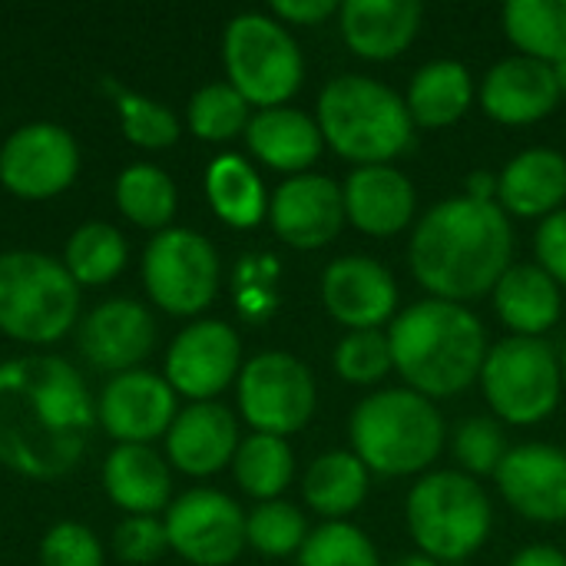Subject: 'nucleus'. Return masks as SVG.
Masks as SVG:
<instances>
[{
    "label": "nucleus",
    "mask_w": 566,
    "mask_h": 566,
    "mask_svg": "<svg viewBox=\"0 0 566 566\" xmlns=\"http://www.w3.org/2000/svg\"><path fill=\"white\" fill-rule=\"evenodd\" d=\"M96 398L60 355L0 361V464L30 481H60L86 454Z\"/></svg>",
    "instance_id": "obj_1"
},
{
    "label": "nucleus",
    "mask_w": 566,
    "mask_h": 566,
    "mask_svg": "<svg viewBox=\"0 0 566 566\" xmlns=\"http://www.w3.org/2000/svg\"><path fill=\"white\" fill-rule=\"evenodd\" d=\"M408 262L431 298L458 305L484 298L514 265L511 219L497 202L444 199L418 219Z\"/></svg>",
    "instance_id": "obj_2"
},
{
    "label": "nucleus",
    "mask_w": 566,
    "mask_h": 566,
    "mask_svg": "<svg viewBox=\"0 0 566 566\" xmlns=\"http://www.w3.org/2000/svg\"><path fill=\"white\" fill-rule=\"evenodd\" d=\"M385 335L405 388L431 401L454 398L481 378L488 332L468 305L441 298L415 302L391 318Z\"/></svg>",
    "instance_id": "obj_3"
},
{
    "label": "nucleus",
    "mask_w": 566,
    "mask_h": 566,
    "mask_svg": "<svg viewBox=\"0 0 566 566\" xmlns=\"http://www.w3.org/2000/svg\"><path fill=\"white\" fill-rule=\"evenodd\" d=\"M315 123L325 146L355 166H391L415 133L405 96L361 73H342L325 83Z\"/></svg>",
    "instance_id": "obj_4"
},
{
    "label": "nucleus",
    "mask_w": 566,
    "mask_h": 566,
    "mask_svg": "<svg viewBox=\"0 0 566 566\" xmlns=\"http://www.w3.org/2000/svg\"><path fill=\"white\" fill-rule=\"evenodd\" d=\"M352 451L381 478L424 474L444 448V418L411 388H385L358 401L348 421Z\"/></svg>",
    "instance_id": "obj_5"
},
{
    "label": "nucleus",
    "mask_w": 566,
    "mask_h": 566,
    "mask_svg": "<svg viewBox=\"0 0 566 566\" xmlns=\"http://www.w3.org/2000/svg\"><path fill=\"white\" fill-rule=\"evenodd\" d=\"M80 285L63 259L43 252H0V335L23 345H53L76 328Z\"/></svg>",
    "instance_id": "obj_6"
},
{
    "label": "nucleus",
    "mask_w": 566,
    "mask_h": 566,
    "mask_svg": "<svg viewBox=\"0 0 566 566\" xmlns=\"http://www.w3.org/2000/svg\"><path fill=\"white\" fill-rule=\"evenodd\" d=\"M408 531L434 564H458L484 547L494 511L484 488L458 471L424 474L408 494Z\"/></svg>",
    "instance_id": "obj_7"
},
{
    "label": "nucleus",
    "mask_w": 566,
    "mask_h": 566,
    "mask_svg": "<svg viewBox=\"0 0 566 566\" xmlns=\"http://www.w3.org/2000/svg\"><path fill=\"white\" fill-rule=\"evenodd\" d=\"M222 63L229 86L259 109L285 106L305 80L302 50L272 13L232 17L222 33Z\"/></svg>",
    "instance_id": "obj_8"
},
{
    "label": "nucleus",
    "mask_w": 566,
    "mask_h": 566,
    "mask_svg": "<svg viewBox=\"0 0 566 566\" xmlns=\"http://www.w3.org/2000/svg\"><path fill=\"white\" fill-rule=\"evenodd\" d=\"M481 388L497 421L541 424L551 418L564 395L560 355L544 338H504L488 348Z\"/></svg>",
    "instance_id": "obj_9"
},
{
    "label": "nucleus",
    "mask_w": 566,
    "mask_h": 566,
    "mask_svg": "<svg viewBox=\"0 0 566 566\" xmlns=\"http://www.w3.org/2000/svg\"><path fill=\"white\" fill-rule=\"evenodd\" d=\"M219 279V252L196 229L169 226L156 232L143 252V289L149 302L166 315H202L216 302Z\"/></svg>",
    "instance_id": "obj_10"
},
{
    "label": "nucleus",
    "mask_w": 566,
    "mask_h": 566,
    "mask_svg": "<svg viewBox=\"0 0 566 566\" xmlns=\"http://www.w3.org/2000/svg\"><path fill=\"white\" fill-rule=\"evenodd\" d=\"M235 398L252 434L289 438L312 421L318 391L305 361L289 352H262L242 365Z\"/></svg>",
    "instance_id": "obj_11"
},
{
    "label": "nucleus",
    "mask_w": 566,
    "mask_h": 566,
    "mask_svg": "<svg viewBox=\"0 0 566 566\" xmlns=\"http://www.w3.org/2000/svg\"><path fill=\"white\" fill-rule=\"evenodd\" d=\"M163 524L169 551L192 566H229L245 551V514L216 488H192L179 494L166 507Z\"/></svg>",
    "instance_id": "obj_12"
},
{
    "label": "nucleus",
    "mask_w": 566,
    "mask_h": 566,
    "mask_svg": "<svg viewBox=\"0 0 566 566\" xmlns=\"http://www.w3.org/2000/svg\"><path fill=\"white\" fill-rule=\"evenodd\" d=\"M76 172L80 146L60 123H27L0 146V186L17 199H53L73 186Z\"/></svg>",
    "instance_id": "obj_13"
},
{
    "label": "nucleus",
    "mask_w": 566,
    "mask_h": 566,
    "mask_svg": "<svg viewBox=\"0 0 566 566\" xmlns=\"http://www.w3.org/2000/svg\"><path fill=\"white\" fill-rule=\"evenodd\" d=\"M163 378L189 405L216 401L242 371V342L232 325L219 318H196L166 348Z\"/></svg>",
    "instance_id": "obj_14"
},
{
    "label": "nucleus",
    "mask_w": 566,
    "mask_h": 566,
    "mask_svg": "<svg viewBox=\"0 0 566 566\" xmlns=\"http://www.w3.org/2000/svg\"><path fill=\"white\" fill-rule=\"evenodd\" d=\"M176 391L163 375L153 371H123L103 385L96 398V421L116 444H153L166 438L179 408Z\"/></svg>",
    "instance_id": "obj_15"
},
{
    "label": "nucleus",
    "mask_w": 566,
    "mask_h": 566,
    "mask_svg": "<svg viewBox=\"0 0 566 566\" xmlns=\"http://www.w3.org/2000/svg\"><path fill=\"white\" fill-rule=\"evenodd\" d=\"M269 222L275 235L292 249H325L348 222L342 186L322 172L289 176L269 199Z\"/></svg>",
    "instance_id": "obj_16"
},
{
    "label": "nucleus",
    "mask_w": 566,
    "mask_h": 566,
    "mask_svg": "<svg viewBox=\"0 0 566 566\" xmlns=\"http://www.w3.org/2000/svg\"><path fill=\"white\" fill-rule=\"evenodd\" d=\"M76 345L96 371H136L156 345V318L133 298H106L80 318Z\"/></svg>",
    "instance_id": "obj_17"
},
{
    "label": "nucleus",
    "mask_w": 566,
    "mask_h": 566,
    "mask_svg": "<svg viewBox=\"0 0 566 566\" xmlns=\"http://www.w3.org/2000/svg\"><path fill=\"white\" fill-rule=\"evenodd\" d=\"M322 302L348 332H381L398 315V285L378 259L342 255L322 275Z\"/></svg>",
    "instance_id": "obj_18"
},
{
    "label": "nucleus",
    "mask_w": 566,
    "mask_h": 566,
    "mask_svg": "<svg viewBox=\"0 0 566 566\" xmlns=\"http://www.w3.org/2000/svg\"><path fill=\"white\" fill-rule=\"evenodd\" d=\"M501 497L511 511L537 524L566 521V451L554 444L511 448L494 474Z\"/></svg>",
    "instance_id": "obj_19"
},
{
    "label": "nucleus",
    "mask_w": 566,
    "mask_h": 566,
    "mask_svg": "<svg viewBox=\"0 0 566 566\" xmlns=\"http://www.w3.org/2000/svg\"><path fill=\"white\" fill-rule=\"evenodd\" d=\"M560 86L551 63L531 56H507L494 63L481 83V106L494 123L531 126L551 116L560 103Z\"/></svg>",
    "instance_id": "obj_20"
},
{
    "label": "nucleus",
    "mask_w": 566,
    "mask_h": 566,
    "mask_svg": "<svg viewBox=\"0 0 566 566\" xmlns=\"http://www.w3.org/2000/svg\"><path fill=\"white\" fill-rule=\"evenodd\" d=\"M235 451H239V424L235 415L219 401L186 405L166 434L169 464L189 478L219 474L226 464H232Z\"/></svg>",
    "instance_id": "obj_21"
},
{
    "label": "nucleus",
    "mask_w": 566,
    "mask_h": 566,
    "mask_svg": "<svg viewBox=\"0 0 566 566\" xmlns=\"http://www.w3.org/2000/svg\"><path fill=\"white\" fill-rule=\"evenodd\" d=\"M345 219L375 239H391L415 222V186L398 166H355L342 182Z\"/></svg>",
    "instance_id": "obj_22"
},
{
    "label": "nucleus",
    "mask_w": 566,
    "mask_h": 566,
    "mask_svg": "<svg viewBox=\"0 0 566 566\" xmlns=\"http://www.w3.org/2000/svg\"><path fill=\"white\" fill-rule=\"evenodd\" d=\"M424 7L418 0H345L338 27L348 50L361 60H398L421 30Z\"/></svg>",
    "instance_id": "obj_23"
},
{
    "label": "nucleus",
    "mask_w": 566,
    "mask_h": 566,
    "mask_svg": "<svg viewBox=\"0 0 566 566\" xmlns=\"http://www.w3.org/2000/svg\"><path fill=\"white\" fill-rule=\"evenodd\" d=\"M103 491L126 517H156L172 504L169 461L153 444H116L103 461Z\"/></svg>",
    "instance_id": "obj_24"
},
{
    "label": "nucleus",
    "mask_w": 566,
    "mask_h": 566,
    "mask_svg": "<svg viewBox=\"0 0 566 566\" xmlns=\"http://www.w3.org/2000/svg\"><path fill=\"white\" fill-rule=\"evenodd\" d=\"M566 202V156L551 146L517 153L497 176V206L517 219H547Z\"/></svg>",
    "instance_id": "obj_25"
},
{
    "label": "nucleus",
    "mask_w": 566,
    "mask_h": 566,
    "mask_svg": "<svg viewBox=\"0 0 566 566\" xmlns=\"http://www.w3.org/2000/svg\"><path fill=\"white\" fill-rule=\"evenodd\" d=\"M245 143H249V153L262 166L275 172H289V176L308 172L322 159V149H325L315 116L295 106L259 109L245 126Z\"/></svg>",
    "instance_id": "obj_26"
},
{
    "label": "nucleus",
    "mask_w": 566,
    "mask_h": 566,
    "mask_svg": "<svg viewBox=\"0 0 566 566\" xmlns=\"http://www.w3.org/2000/svg\"><path fill=\"white\" fill-rule=\"evenodd\" d=\"M497 318L514 332V338H544L564 312L560 285L534 262L511 265L491 292Z\"/></svg>",
    "instance_id": "obj_27"
},
{
    "label": "nucleus",
    "mask_w": 566,
    "mask_h": 566,
    "mask_svg": "<svg viewBox=\"0 0 566 566\" xmlns=\"http://www.w3.org/2000/svg\"><path fill=\"white\" fill-rule=\"evenodd\" d=\"M405 103L415 126L424 129L454 126L474 103L471 70L458 60H431L411 76Z\"/></svg>",
    "instance_id": "obj_28"
},
{
    "label": "nucleus",
    "mask_w": 566,
    "mask_h": 566,
    "mask_svg": "<svg viewBox=\"0 0 566 566\" xmlns=\"http://www.w3.org/2000/svg\"><path fill=\"white\" fill-rule=\"evenodd\" d=\"M206 199L232 229H255L269 219V196L255 166L239 153H222L206 169Z\"/></svg>",
    "instance_id": "obj_29"
},
{
    "label": "nucleus",
    "mask_w": 566,
    "mask_h": 566,
    "mask_svg": "<svg viewBox=\"0 0 566 566\" xmlns=\"http://www.w3.org/2000/svg\"><path fill=\"white\" fill-rule=\"evenodd\" d=\"M368 468L355 451H328L315 458L302 478L305 504L325 521H345L368 497Z\"/></svg>",
    "instance_id": "obj_30"
},
{
    "label": "nucleus",
    "mask_w": 566,
    "mask_h": 566,
    "mask_svg": "<svg viewBox=\"0 0 566 566\" xmlns=\"http://www.w3.org/2000/svg\"><path fill=\"white\" fill-rule=\"evenodd\" d=\"M501 27L521 56L551 66L566 56V0H507Z\"/></svg>",
    "instance_id": "obj_31"
},
{
    "label": "nucleus",
    "mask_w": 566,
    "mask_h": 566,
    "mask_svg": "<svg viewBox=\"0 0 566 566\" xmlns=\"http://www.w3.org/2000/svg\"><path fill=\"white\" fill-rule=\"evenodd\" d=\"M176 206H179V192H176V182L166 169L149 166V163H136V166H126L119 172L116 209L133 226L149 229V232H163V229H169Z\"/></svg>",
    "instance_id": "obj_32"
},
{
    "label": "nucleus",
    "mask_w": 566,
    "mask_h": 566,
    "mask_svg": "<svg viewBox=\"0 0 566 566\" xmlns=\"http://www.w3.org/2000/svg\"><path fill=\"white\" fill-rule=\"evenodd\" d=\"M232 474L235 484L259 504L279 501L295 478V454L285 438L249 434L245 441H239V451L232 458Z\"/></svg>",
    "instance_id": "obj_33"
},
{
    "label": "nucleus",
    "mask_w": 566,
    "mask_h": 566,
    "mask_svg": "<svg viewBox=\"0 0 566 566\" xmlns=\"http://www.w3.org/2000/svg\"><path fill=\"white\" fill-rule=\"evenodd\" d=\"M126 259H129V245L123 232L109 222L80 226L63 249V265L80 289L113 282L126 269Z\"/></svg>",
    "instance_id": "obj_34"
},
{
    "label": "nucleus",
    "mask_w": 566,
    "mask_h": 566,
    "mask_svg": "<svg viewBox=\"0 0 566 566\" xmlns=\"http://www.w3.org/2000/svg\"><path fill=\"white\" fill-rule=\"evenodd\" d=\"M249 119V103L229 83L199 86L186 106V123L192 136L206 143H229L235 136H245Z\"/></svg>",
    "instance_id": "obj_35"
},
{
    "label": "nucleus",
    "mask_w": 566,
    "mask_h": 566,
    "mask_svg": "<svg viewBox=\"0 0 566 566\" xmlns=\"http://www.w3.org/2000/svg\"><path fill=\"white\" fill-rule=\"evenodd\" d=\"M308 534L305 514L289 501H265L245 517V544L272 560L298 554Z\"/></svg>",
    "instance_id": "obj_36"
},
{
    "label": "nucleus",
    "mask_w": 566,
    "mask_h": 566,
    "mask_svg": "<svg viewBox=\"0 0 566 566\" xmlns=\"http://www.w3.org/2000/svg\"><path fill=\"white\" fill-rule=\"evenodd\" d=\"M298 566H381L375 544L345 521H325L298 551Z\"/></svg>",
    "instance_id": "obj_37"
},
{
    "label": "nucleus",
    "mask_w": 566,
    "mask_h": 566,
    "mask_svg": "<svg viewBox=\"0 0 566 566\" xmlns=\"http://www.w3.org/2000/svg\"><path fill=\"white\" fill-rule=\"evenodd\" d=\"M451 451H454V461L461 464V471L478 481V478H494L511 448H507V434L494 415L491 418L474 415L458 428Z\"/></svg>",
    "instance_id": "obj_38"
},
{
    "label": "nucleus",
    "mask_w": 566,
    "mask_h": 566,
    "mask_svg": "<svg viewBox=\"0 0 566 566\" xmlns=\"http://www.w3.org/2000/svg\"><path fill=\"white\" fill-rule=\"evenodd\" d=\"M116 109H119L123 136L139 149H166L182 133L179 116L166 103H156L143 93H119Z\"/></svg>",
    "instance_id": "obj_39"
},
{
    "label": "nucleus",
    "mask_w": 566,
    "mask_h": 566,
    "mask_svg": "<svg viewBox=\"0 0 566 566\" xmlns=\"http://www.w3.org/2000/svg\"><path fill=\"white\" fill-rule=\"evenodd\" d=\"M335 371L348 385H378L395 371L385 332H348L335 348Z\"/></svg>",
    "instance_id": "obj_40"
},
{
    "label": "nucleus",
    "mask_w": 566,
    "mask_h": 566,
    "mask_svg": "<svg viewBox=\"0 0 566 566\" xmlns=\"http://www.w3.org/2000/svg\"><path fill=\"white\" fill-rule=\"evenodd\" d=\"M40 566H103V544L86 524L60 521L40 541Z\"/></svg>",
    "instance_id": "obj_41"
},
{
    "label": "nucleus",
    "mask_w": 566,
    "mask_h": 566,
    "mask_svg": "<svg viewBox=\"0 0 566 566\" xmlns=\"http://www.w3.org/2000/svg\"><path fill=\"white\" fill-rule=\"evenodd\" d=\"M113 551L123 564H156L169 551L166 524L159 517H126L113 531Z\"/></svg>",
    "instance_id": "obj_42"
},
{
    "label": "nucleus",
    "mask_w": 566,
    "mask_h": 566,
    "mask_svg": "<svg viewBox=\"0 0 566 566\" xmlns=\"http://www.w3.org/2000/svg\"><path fill=\"white\" fill-rule=\"evenodd\" d=\"M537 265L564 289L566 285V206L560 212L541 219V229L534 235Z\"/></svg>",
    "instance_id": "obj_43"
},
{
    "label": "nucleus",
    "mask_w": 566,
    "mask_h": 566,
    "mask_svg": "<svg viewBox=\"0 0 566 566\" xmlns=\"http://www.w3.org/2000/svg\"><path fill=\"white\" fill-rule=\"evenodd\" d=\"M272 17L279 23H292V27H318L328 17L338 13L335 0H272Z\"/></svg>",
    "instance_id": "obj_44"
},
{
    "label": "nucleus",
    "mask_w": 566,
    "mask_h": 566,
    "mask_svg": "<svg viewBox=\"0 0 566 566\" xmlns=\"http://www.w3.org/2000/svg\"><path fill=\"white\" fill-rule=\"evenodd\" d=\"M511 566H566V554L554 544H534V547H524Z\"/></svg>",
    "instance_id": "obj_45"
},
{
    "label": "nucleus",
    "mask_w": 566,
    "mask_h": 566,
    "mask_svg": "<svg viewBox=\"0 0 566 566\" xmlns=\"http://www.w3.org/2000/svg\"><path fill=\"white\" fill-rule=\"evenodd\" d=\"M468 199H478V202H497V176L491 172H474L468 179Z\"/></svg>",
    "instance_id": "obj_46"
},
{
    "label": "nucleus",
    "mask_w": 566,
    "mask_h": 566,
    "mask_svg": "<svg viewBox=\"0 0 566 566\" xmlns=\"http://www.w3.org/2000/svg\"><path fill=\"white\" fill-rule=\"evenodd\" d=\"M391 566H441L434 564L431 557H424V554H415V557H401V560H395Z\"/></svg>",
    "instance_id": "obj_47"
},
{
    "label": "nucleus",
    "mask_w": 566,
    "mask_h": 566,
    "mask_svg": "<svg viewBox=\"0 0 566 566\" xmlns=\"http://www.w3.org/2000/svg\"><path fill=\"white\" fill-rule=\"evenodd\" d=\"M554 76H557V86H560V96H566V56H560L554 63Z\"/></svg>",
    "instance_id": "obj_48"
},
{
    "label": "nucleus",
    "mask_w": 566,
    "mask_h": 566,
    "mask_svg": "<svg viewBox=\"0 0 566 566\" xmlns=\"http://www.w3.org/2000/svg\"><path fill=\"white\" fill-rule=\"evenodd\" d=\"M560 375H564V388H566V348H564V355H560Z\"/></svg>",
    "instance_id": "obj_49"
}]
</instances>
